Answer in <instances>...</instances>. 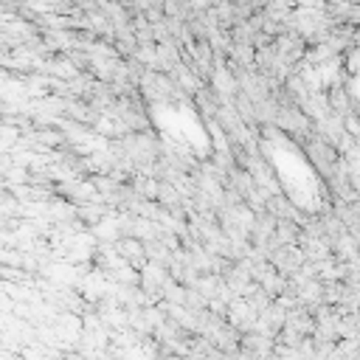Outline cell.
I'll return each instance as SVG.
<instances>
[{"label":"cell","mask_w":360,"mask_h":360,"mask_svg":"<svg viewBox=\"0 0 360 360\" xmlns=\"http://www.w3.org/2000/svg\"><path fill=\"white\" fill-rule=\"evenodd\" d=\"M233 3H248V0H233Z\"/></svg>","instance_id":"1"}]
</instances>
